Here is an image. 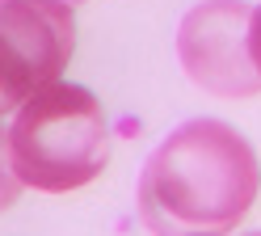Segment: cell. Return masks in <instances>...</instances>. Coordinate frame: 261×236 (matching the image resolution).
I'll list each match as a JSON object with an SVG mask.
<instances>
[{"label": "cell", "instance_id": "obj_1", "mask_svg": "<svg viewBox=\"0 0 261 236\" xmlns=\"http://www.w3.org/2000/svg\"><path fill=\"white\" fill-rule=\"evenodd\" d=\"M261 194L253 144L219 118H190L152 148L135 207L152 236L232 232Z\"/></svg>", "mask_w": 261, "mask_h": 236}, {"label": "cell", "instance_id": "obj_2", "mask_svg": "<svg viewBox=\"0 0 261 236\" xmlns=\"http://www.w3.org/2000/svg\"><path fill=\"white\" fill-rule=\"evenodd\" d=\"M9 160L21 185L42 194H72L106 173L110 123L85 84L51 80L13 110Z\"/></svg>", "mask_w": 261, "mask_h": 236}, {"label": "cell", "instance_id": "obj_3", "mask_svg": "<svg viewBox=\"0 0 261 236\" xmlns=\"http://www.w3.org/2000/svg\"><path fill=\"white\" fill-rule=\"evenodd\" d=\"M76 51V13L63 0H0V114L63 76Z\"/></svg>", "mask_w": 261, "mask_h": 236}, {"label": "cell", "instance_id": "obj_4", "mask_svg": "<svg viewBox=\"0 0 261 236\" xmlns=\"http://www.w3.org/2000/svg\"><path fill=\"white\" fill-rule=\"evenodd\" d=\"M249 17L244 0H202L177 26V59L198 89L215 97L261 93V72L249 51Z\"/></svg>", "mask_w": 261, "mask_h": 236}, {"label": "cell", "instance_id": "obj_5", "mask_svg": "<svg viewBox=\"0 0 261 236\" xmlns=\"http://www.w3.org/2000/svg\"><path fill=\"white\" fill-rule=\"evenodd\" d=\"M21 194V177L13 173V160H9V131H0V211H9Z\"/></svg>", "mask_w": 261, "mask_h": 236}, {"label": "cell", "instance_id": "obj_6", "mask_svg": "<svg viewBox=\"0 0 261 236\" xmlns=\"http://www.w3.org/2000/svg\"><path fill=\"white\" fill-rule=\"evenodd\" d=\"M249 51H253V63H257V72H261V5L249 17Z\"/></svg>", "mask_w": 261, "mask_h": 236}, {"label": "cell", "instance_id": "obj_7", "mask_svg": "<svg viewBox=\"0 0 261 236\" xmlns=\"http://www.w3.org/2000/svg\"><path fill=\"white\" fill-rule=\"evenodd\" d=\"M186 236H223V232H186Z\"/></svg>", "mask_w": 261, "mask_h": 236}, {"label": "cell", "instance_id": "obj_8", "mask_svg": "<svg viewBox=\"0 0 261 236\" xmlns=\"http://www.w3.org/2000/svg\"><path fill=\"white\" fill-rule=\"evenodd\" d=\"M63 5H72V9H76V5H85V0H63Z\"/></svg>", "mask_w": 261, "mask_h": 236}, {"label": "cell", "instance_id": "obj_9", "mask_svg": "<svg viewBox=\"0 0 261 236\" xmlns=\"http://www.w3.org/2000/svg\"><path fill=\"white\" fill-rule=\"evenodd\" d=\"M253 236H261V232H253Z\"/></svg>", "mask_w": 261, "mask_h": 236}]
</instances>
